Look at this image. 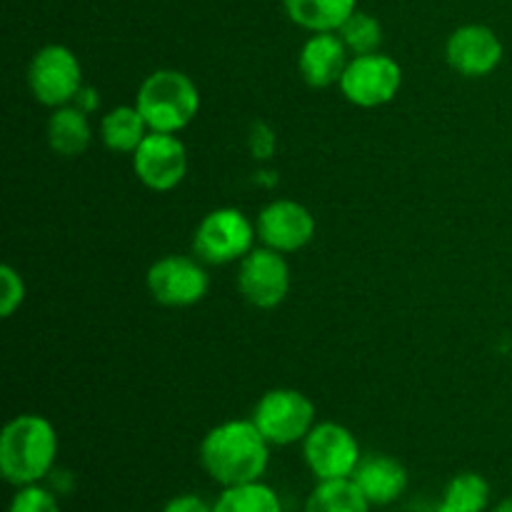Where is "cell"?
I'll use <instances>...</instances> for the list:
<instances>
[{"label": "cell", "instance_id": "obj_1", "mask_svg": "<svg viewBox=\"0 0 512 512\" xmlns=\"http://www.w3.org/2000/svg\"><path fill=\"white\" fill-rule=\"evenodd\" d=\"M270 448L253 420H225L205 433L200 465L220 488L255 483L268 473Z\"/></svg>", "mask_w": 512, "mask_h": 512}, {"label": "cell", "instance_id": "obj_2", "mask_svg": "<svg viewBox=\"0 0 512 512\" xmlns=\"http://www.w3.org/2000/svg\"><path fill=\"white\" fill-rule=\"evenodd\" d=\"M58 448V433L48 418L15 415L0 433V475L13 488L43 483L53 473Z\"/></svg>", "mask_w": 512, "mask_h": 512}, {"label": "cell", "instance_id": "obj_3", "mask_svg": "<svg viewBox=\"0 0 512 512\" xmlns=\"http://www.w3.org/2000/svg\"><path fill=\"white\" fill-rule=\"evenodd\" d=\"M135 105L150 130L178 135L200 113V90L183 70L163 68L140 83Z\"/></svg>", "mask_w": 512, "mask_h": 512}, {"label": "cell", "instance_id": "obj_4", "mask_svg": "<svg viewBox=\"0 0 512 512\" xmlns=\"http://www.w3.org/2000/svg\"><path fill=\"white\" fill-rule=\"evenodd\" d=\"M258 228L238 208H215L200 220L193 235L195 258L205 265H228L243 260L255 248Z\"/></svg>", "mask_w": 512, "mask_h": 512}, {"label": "cell", "instance_id": "obj_5", "mask_svg": "<svg viewBox=\"0 0 512 512\" xmlns=\"http://www.w3.org/2000/svg\"><path fill=\"white\" fill-rule=\"evenodd\" d=\"M253 420L270 445L303 443L315 425V405L295 388L268 390L253 408Z\"/></svg>", "mask_w": 512, "mask_h": 512}, {"label": "cell", "instance_id": "obj_6", "mask_svg": "<svg viewBox=\"0 0 512 512\" xmlns=\"http://www.w3.org/2000/svg\"><path fill=\"white\" fill-rule=\"evenodd\" d=\"M303 458L313 478L318 480H345L353 478L363 453L353 430L345 425L325 420L315 423L303 440Z\"/></svg>", "mask_w": 512, "mask_h": 512}, {"label": "cell", "instance_id": "obj_7", "mask_svg": "<svg viewBox=\"0 0 512 512\" xmlns=\"http://www.w3.org/2000/svg\"><path fill=\"white\" fill-rule=\"evenodd\" d=\"M340 93L358 108H380L395 100L403 85V68L383 53L353 55L340 78Z\"/></svg>", "mask_w": 512, "mask_h": 512}, {"label": "cell", "instance_id": "obj_8", "mask_svg": "<svg viewBox=\"0 0 512 512\" xmlns=\"http://www.w3.org/2000/svg\"><path fill=\"white\" fill-rule=\"evenodd\" d=\"M30 93L48 108L70 105L83 88V68L75 53L65 45H45L28 65Z\"/></svg>", "mask_w": 512, "mask_h": 512}, {"label": "cell", "instance_id": "obj_9", "mask_svg": "<svg viewBox=\"0 0 512 512\" xmlns=\"http://www.w3.org/2000/svg\"><path fill=\"white\" fill-rule=\"evenodd\" d=\"M210 275L205 263L188 255H165L148 270V290L165 308H190L208 295Z\"/></svg>", "mask_w": 512, "mask_h": 512}, {"label": "cell", "instance_id": "obj_10", "mask_svg": "<svg viewBox=\"0 0 512 512\" xmlns=\"http://www.w3.org/2000/svg\"><path fill=\"white\" fill-rule=\"evenodd\" d=\"M238 290L250 305L273 310L290 293V265L283 253L268 248H253L238 268Z\"/></svg>", "mask_w": 512, "mask_h": 512}, {"label": "cell", "instance_id": "obj_11", "mask_svg": "<svg viewBox=\"0 0 512 512\" xmlns=\"http://www.w3.org/2000/svg\"><path fill=\"white\" fill-rule=\"evenodd\" d=\"M133 170L145 188L168 193L183 183L188 173V150L175 133L150 130L133 155Z\"/></svg>", "mask_w": 512, "mask_h": 512}, {"label": "cell", "instance_id": "obj_12", "mask_svg": "<svg viewBox=\"0 0 512 512\" xmlns=\"http://www.w3.org/2000/svg\"><path fill=\"white\" fill-rule=\"evenodd\" d=\"M255 228H258V238L268 248L283 255L298 253L313 240L315 218L298 200L278 198L260 210Z\"/></svg>", "mask_w": 512, "mask_h": 512}, {"label": "cell", "instance_id": "obj_13", "mask_svg": "<svg viewBox=\"0 0 512 512\" xmlns=\"http://www.w3.org/2000/svg\"><path fill=\"white\" fill-rule=\"evenodd\" d=\"M445 58L455 73L465 78H485L503 60V40L488 25H463L450 33L445 43Z\"/></svg>", "mask_w": 512, "mask_h": 512}, {"label": "cell", "instance_id": "obj_14", "mask_svg": "<svg viewBox=\"0 0 512 512\" xmlns=\"http://www.w3.org/2000/svg\"><path fill=\"white\" fill-rule=\"evenodd\" d=\"M348 53L350 50L340 38V33H313L300 48V75L310 88L338 85L350 63Z\"/></svg>", "mask_w": 512, "mask_h": 512}, {"label": "cell", "instance_id": "obj_15", "mask_svg": "<svg viewBox=\"0 0 512 512\" xmlns=\"http://www.w3.org/2000/svg\"><path fill=\"white\" fill-rule=\"evenodd\" d=\"M355 485L370 505H393L408 490V470L390 455H368L353 473Z\"/></svg>", "mask_w": 512, "mask_h": 512}, {"label": "cell", "instance_id": "obj_16", "mask_svg": "<svg viewBox=\"0 0 512 512\" xmlns=\"http://www.w3.org/2000/svg\"><path fill=\"white\" fill-rule=\"evenodd\" d=\"M90 140H93V130H90L88 113H83L73 103L53 108V115L48 118V145L55 155L78 158L88 150Z\"/></svg>", "mask_w": 512, "mask_h": 512}, {"label": "cell", "instance_id": "obj_17", "mask_svg": "<svg viewBox=\"0 0 512 512\" xmlns=\"http://www.w3.org/2000/svg\"><path fill=\"white\" fill-rule=\"evenodd\" d=\"M358 0H283L285 13L310 33H338L355 13Z\"/></svg>", "mask_w": 512, "mask_h": 512}, {"label": "cell", "instance_id": "obj_18", "mask_svg": "<svg viewBox=\"0 0 512 512\" xmlns=\"http://www.w3.org/2000/svg\"><path fill=\"white\" fill-rule=\"evenodd\" d=\"M148 133L150 128L140 115L138 105H118L100 120V138H103L105 148L113 153L133 155Z\"/></svg>", "mask_w": 512, "mask_h": 512}, {"label": "cell", "instance_id": "obj_19", "mask_svg": "<svg viewBox=\"0 0 512 512\" xmlns=\"http://www.w3.org/2000/svg\"><path fill=\"white\" fill-rule=\"evenodd\" d=\"M368 503L353 478L345 480H320L310 490L303 512H370Z\"/></svg>", "mask_w": 512, "mask_h": 512}, {"label": "cell", "instance_id": "obj_20", "mask_svg": "<svg viewBox=\"0 0 512 512\" xmlns=\"http://www.w3.org/2000/svg\"><path fill=\"white\" fill-rule=\"evenodd\" d=\"M213 512H285L283 500L263 480L223 488L215 498Z\"/></svg>", "mask_w": 512, "mask_h": 512}, {"label": "cell", "instance_id": "obj_21", "mask_svg": "<svg viewBox=\"0 0 512 512\" xmlns=\"http://www.w3.org/2000/svg\"><path fill=\"white\" fill-rule=\"evenodd\" d=\"M440 503L458 512H485L490 505V483L480 473H458L445 485Z\"/></svg>", "mask_w": 512, "mask_h": 512}, {"label": "cell", "instance_id": "obj_22", "mask_svg": "<svg viewBox=\"0 0 512 512\" xmlns=\"http://www.w3.org/2000/svg\"><path fill=\"white\" fill-rule=\"evenodd\" d=\"M338 33L353 55L378 53L380 43H383V25H380V20L373 18L370 13H360V10H355L345 20Z\"/></svg>", "mask_w": 512, "mask_h": 512}, {"label": "cell", "instance_id": "obj_23", "mask_svg": "<svg viewBox=\"0 0 512 512\" xmlns=\"http://www.w3.org/2000/svg\"><path fill=\"white\" fill-rule=\"evenodd\" d=\"M8 512H60L58 495L43 483L23 485V488H15Z\"/></svg>", "mask_w": 512, "mask_h": 512}, {"label": "cell", "instance_id": "obj_24", "mask_svg": "<svg viewBox=\"0 0 512 512\" xmlns=\"http://www.w3.org/2000/svg\"><path fill=\"white\" fill-rule=\"evenodd\" d=\"M25 300V280L13 265L0 268V315L10 318Z\"/></svg>", "mask_w": 512, "mask_h": 512}, {"label": "cell", "instance_id": "obj_25", "mask_svg": "<svg viewBox=\"0 0 512 512\" xmlns=\"http://www.w3.org/2000/svg\"><path fill=\"white\" fill-rule=\"evenodd\" d=\"M248 148H250V153H253V158H258V160H270L275 155L278 138H275V130L270 128L265 120H255V123L250 125Z\"/></svg>", "mask_w": 512, "mask_h": 512}, {"label": "cell", "instance_id": "obj_26", "mask_svg": "<svg viewBox=\"0 0 512 512\" xmlns=\"http://www.w3.org/2000/svg\"><path fill=\"white\" fill-rule=\"evenodd\" d=\"M163 512H213V503H208V500L195 493H183L170 498L163 505Z\"/></svg>", "mask_w": 512, "mask_h": 512}, {"label": "cell", "instance_id": "obj_27", "mask_svg": "<svg viewBox=\"0 0 512 512\" xmlns=\"http://www.w3.org/2000/svg\"><path fill=\"white\" fill-rule=\"evenodd\" d=\"M73 105H78L80 110H83V113H95V110L100 108V95H98V90L93 88V85H83V88L78 90V95H75V100H73Z\"/></svg>", "mask_w": 512, "mask_h": 512}, {"label": "cell", "instance_id": "obj_28", "mask_svg": "<svg viewBox=\"0 0 512 512\" xmlns=\"http://www.w3.org/2000/svg\"><path fill=\"white\" fill-rule=\"evenodd\" d=\"M490 512H512V498H505V500H500L498 505H495L493 510Z\"/></svg>", "mask_w": 512, "mask_h": 512}, {"label": "cell", "instance_id": "obj_29", "mask_svg": "<svg viewBox=\"0 0 512 512\" xmlns=\"http://www.w3.org/2000/svg\"><path fill=\"white\" fill-rule=\"evenodd\" d=\"M433 512H458V510H453V508H448V505H445V503H440Z\"/></svg>", "mask_w": 512, "mask_h": 512}]
</instances>
